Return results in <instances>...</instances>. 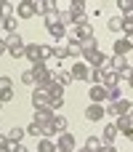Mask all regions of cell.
<instances>
[{
  "label": "cell",
  "instance_id": "obj_12",
  "mask_svg": "<svg viewBox=\"0 0 133 152\" xmlns=\"http://www.w3.org/2000/svg\"><path fill=\"white\" fill-rule=\"evenodd\" d=\"M117 136H120V134H117L115 123H107V126H104V131H101V136H99V142H101V147H107V144H112Z\"/></svg>",
  "mask_w": 133,
  "mask_h": 152
},
{
  "label": "cell",
  "instance_id": "obj_10",
  "mask_svg": "<svg viewBox=\"0 0 133 152\" xmlns=\"http://www.w3.org/2000/svg\"><path fill=\"white\" fill-rule=\"evenodd\" d=\"M64 107V88H56L51 96H48V110L51 112H59Z\"/></svg>",
  "mask_w": 133,
  "mask_h": 152
},
{
  "label": "cell",
  "instance_id": "obj_7",
  "mask_svg": "<svg viewBox=\"0 0 133 152\" xmlns=\"http://www.w3.org/2000/svg\"><path fill=\"white\" fill-rule=\"evenodd\" d=\"M88 99H91V104H107V88L104 86H91Z\"/></svg>",
  "mask_w": 133,
  "mask_h": 152
},
{
  "label": "cell",
  "instance_id": "obj_38",
  "mask_svg": "<svg viewBox=\"0 0 133 152\" xmlns=\"http://www.w3.org/2000/svg\"><path fill=\"white\" fill-rule=\"evenodd\" d=\"M8 147H11V142L5 139V134H0V152H8Z\"/></svg>",
  "mask_w": 133,
  "mask_h": 152
},
{
  "label": "cell",
  "instance_id": "obj_22",
  "mask_svg": "<svg viewBox=\"0 0 133 152\" xmlns=\"http://www.w3.org/2000/svg\"><path fill=\"white\" fill-rule=\"evenodd\" d=\"M51 126H53V131H56V134H64V131H67V118L56 112V115H53V120H51Z\"/></svg>",
  "mask_w": 133,
  "mask_h": 152
},
{
  "label": "cell",
  "instance_id": "obj_8",
  "mask_svg": "<svg viewBox=\"0 0 133 152\" xmlns=\"http://www.w3.org/2000/svg\"><path fill=\"white\" fill-rule=\"evenodd\" d=\"M104 118V104H88L85 107V120L88 123H101Z\"/></svg>",
  "mask_w": 133,
  "mask_h": 152
},
{
  "label": "cell",
  "instance_id": "obj_40",
  "mask_svg": "<svg viewBox=\"0 0 133 152\" xmlns=\"http://www.w3.org/2000/svg\"><path fill=\"white\" fill-rule=\"evenodd\" d=\"M3 53H5V43L0 40V56H3Z\"/></svg>",
  "mask_w": 133,
  "mask_h": 152
},
{
  "label": "cell",
  "instance_id": "obj_14",
  "mask_svg": "<svg viewBox=\"0 0 133 152\" xmlns=\"http://www.w3.org/2000/svg\"><path fill=\"white\" fill-rule=\"evenodd\" d=\"M53 83H56L59 88H67V86H72L75 80H72V75H69L67 69H61V67H59V69H53Z\"/></svg>",
  "mask_w": 133,
  "mask_h": 152
},
{
  "label": "cell",
  "instance_id": "obj_26",
  "mask_svg": "<svg viewBox=\"0 0 133 152\" xmlns=\"http://www.w3.org/2000/svg\"><path fill=\"white\" fill-rule=\"evenodd\" d=\"M45 27H53V24H59V8H51V11H45Z\"/></svg>",
  "mask_w": 133,
  "mask_h": 152
},
{
  "label": "cell",
  "instance_id": "obj_19",
  "mask_svg": "<svg viewBox=\"0 0 133 152\" xmlns=\"http://www.w3.org/2000/svg\"><path fill=\"white\" fill-rule=\"evenodd\" d=\"M5 139L11 142V144H24V128H19V126H13L8 134H5Z\"/></svg>",
  "mask_w": 133,
  "mask_h": 152
},
{
  "label": "cell",
  "instance_id": "obj_9",
  "mask_svg": "<svg viewBox=\"0 0 133 152\" xmlns=\"http://www.w3.org/2000/svg\"><path fill=\"white\" fill-rule=\"evenodd\" d=\"M75 40H88V37H93V27H91V21H83V24H75V35H72Z\"/></svg>",
  "mask_w": 133,
  "mask_h": 152
},
{
  "label": "cell",
  "instance_id": "obj_4",
  "mask_svg": "<svg viewBox=\"0 0 133 152\" xmlns=\"http://www.w3.org/2000/svg\"><path fill=\"white\" fill-rule=\"evenodd\" d=\"M115 128H117V134H123V139H131L133 136V118L131 115H120L115 120Z\"/></svg>",
  "mask_w": 133,
  "mask_h": 152
},
{
  "label": "cell",
  "instance_id": "obj_30",
  "mask_svg": "<svg viewBox=\"0 0 133 152\" xmlns=\"http://www.w3.org/2000/svg\"><path fill=\"white\" fill-rule=\"evenodd\" d=\"M59 24H61L64 29H67L69 24H75V19H72V13H69V11H59Z\"/></svg>",
  "mask_w": 133,
  "mask_h": 152
},
{
  "label": "cell",
  "instance_id": "obj_27",
  "mask_svg": "<svg viewBox=\"0 0 133 152\" xmlns=\"http://www.w3.org/2000/svg\"><path fill=\"white\" fill-rule=\"evenodd\" d=\"M48 32H51V37H53V40H64V37H67V29H64L61 24H53V27H48Z\"/></svg>",
  "mask_w": 133,
  "mask_h": 152
},
{
  "label": "cell",
  "instance_id": "obj_41",
  "mask_svg": "<svg viewBox=\"0 0 133 152\" xmlns=\"http://www.w3.org/2000/svg\"><path fill=\"white\" fill-rule=\"evenodd\" d=\"M75 152H85V150H75Z\"/></svg>",
  "mask_w": 133,
  "mask_h": 152
},
{
  "label": "cell",
  "instance_id": "obj_34",
  "mask_svg": "<svg viewBox=\"0 0 133 152\" xmlns=\"http://www.w3.org/2000/svg\"><path fill=\"white\" fill-rule=\"evenodd\" d=\"M19 80H21L24 86H29V88H35V75H32V69H24Z\"/></svg>",
  "mask_w": 133,
  "mask_h": 152
},
{
  "label": "cell",
  "instance_id": "obj_24",
  "mask_svg": "<svg viewBox=\"0 0 133 152\" xmlns=\"http://www.w3.org/2000/svg\"><path fill=\"white\" fill-rule=\"evenodd\" d=\"M120 99H123V88H120V86L107 88V104H115V102H120Z\"/></svg>",
  "mask_w": 133,
  "mask_h": 152
},
{
  "label": "cell",
  "instance_id": "obj_1",
  "mask_svg": "<svg viewBox=\"0 0 133 152\" xmlns=\"http://www.w3.org/2000/svg\"><path fill=\"white\" fill-rule=\"evenodd\" d=\"M3 43H5V53H11L13 59H24V40L19 37V32H13V35H5L3 37Z\"/></svg>",
  "mask_w": 133,
  "mask_h": 152
},
{
  "label": "cell",
  "instance_id": "obj_11",
  "mask_svg": "<svg viewBox=\"0 0 133 152\" xmlns=\"http://www.w3.org/2000/svg\"><path fill=\"white\" fill-rule=\"evenodd\" d=\"M53 115H56V112H51L48 107H40V110H35V118H32V123H37V126L43 128V126H48V123L53 120Z\"/></svg>",
  "mask_w": 133,
  "mask_h": 152
},
{
  "label": "cell",
  "instance_id": "obj_25",
  "mask_svg": "<svg viewBox=\"0 0 133 152\" xmlns=\"http://www.w3.org/2000/svg\"><path fill=\"white\" fill-rule=\"evenodd\" d=\"M37 152H56L53 139H37Z\"/></svg>",
  "mask_w": 133,
  "mask_h": 152
},
{
  "label": "cell",
  "instance_id": "obj_5",
  "mask_svg": "<svg viewBox=\"0 0 133 152\" xmlns=\"http://www.w3.org/2000/svg\"><path fill=\"white\" fill-rule=\"evenodd\" d=\"M67 72L72 75V80H88V72H91V67H88L85 61H80V59H77V61H75V64H72Z\"/></svg>",
  "mask_w": 133,
  "mask_h": 152
},
{
  "label": "cell",
  "instance_id": "obj_37",
  "mask_svg": "<svg viewBox=\"0 0 133 152\" xmlns=\"http://www.w3.org/2000/svg\"><path fill=\"white\" fill-rule=\"evenodd\" d=\"M88 48H99V43H96V35H93V37H88V40H83V51H88Z\"/></svg>",
  "mask_w": 133,
  "mask_h": 152
},
{
  "label": "cell",
  "instance_id": "obj_31",
  "mask_svg": "<svg viewBox=\"0 0 133 152\" xmlns=\"http://www.w3.org/2000/svg\"><path fill=\"white\" fill-rule=\"evenodd\" d=\"M107 29H109V32H120V29H123V19H120V16H112V19L107 21Z\"/></svg>",
  "mask_w": 133,
  "mask_h": 152
},
{
  "label": "cell",
  "instance_id": "obj_17",
  "mask_svg": "<svg viewBox=\"0 0 133 152\" xmlns=\"http://www.w3.org/2000/svg\"><path fill=\"white\" fill-rule=\"evenodd\" d=\"M64 48H67V53H69L72 59H80V56H83V43H80V40H75V37H69Z\"/></svg>",
  "mask_w": 133,
  "mask_h": 152
},
{
  "label": "cell",
  "instance_id": "obj_39",
  "mask_svg": "<svg viewBox=\"0 0 133 152\" xmlns=\"http://www.w3.org/2000/svg\"><path fill=\"white\" fill-rule=\"evenodd\" d=\"M99 152H117V150H115V144H107V147H101Z\"/></svg>",
  "mask_w": 133,
  "mask_h": 152
},
{
  "label": "cell",
  "instance_id": "obj_35",
  "mask_svg": "<svg viewBox=\"0 0 133 152\" xmlns=\"http://www.w3.org/2000/svg\"><path fill=\"white\" fill-rule=\"evenodd\" d=\"M11 88H13V80H11L8 75H3V77H0V91H11Z\"/></svg>",
  "mask_w": 133,
  "mask_h": 152
},
{
  "label": "cell",
  "instance_id": "obj_18",
  "mask_svg": "<svg viewBox=\"0 0 133 152\" xmlns=\"http://www.w3.org/2000/svg\"><path fill=\"white\" fill-rule=\"evenodd\" d=\"M101 86H104V88H115V86H120V77H117V72H112V69H104V75H101Z\"/></svg>",
  "mask_w": 133,
  "mask_h": 152
},
{
  "label": "cell",
  "instance_id": "obj_32",
  "mask_svg": "<svg viewBox=\"0 0 133 152\" xmlns=\"http://www.w3.org/2000/svg\"><path fill=\"white\" fill-rule=\"evenodd\" d=\"M115 5H117V8H120V11H123V16H125V19H131L133 3H128V0H120V3H115ZM123 16H120V19H123Z\"/></svg>",
  "mask_w": 133,
  "mask_h": 152
},
{
  "label": "cell",
  "instance_id": "obj_36",
  "mask_svg": "<svg viewBox=\"0 0 133 152\" xmlns=\"http://www.w3.org/2000/svg\"><path fill=\"white\" fill-rule=\"evenodd\" d=\"M13 96H16V94H13V88H11V91H0V102H3V104L13 102Z\"/></svg>",
  "mask_w": 133,
  "mask_h": 152
},
{
  "label": "cell",
  "instance_id": "obj_2",
  "mask_svg": "<svg viewBox=\"0 0 133 152\" xmlns=\"http://www.w3.org/2000/svg\"><path fill=\"white\" fill-rule=\"evenodd\" d=\"M77 150V139L75 134L64 131V134H56V152H75Z\"/></svg>",
  "mask_w": 133,
  "mask_h": 152
},
{
  "label": "cell",
  "instance_id": "obj_20",
  "mask_svg": "<svg viewBox=\"0 0 133 152\" xmlns=\"http://www.w3.org/2000/svg\"><path fill=\"white\" fill-rule=\"evenodd\" d=\"M16 24H19L16 16H5V19H0V29H3L5 35H13V32H16Z\"/></svg>",
  "mask_w": 133,
  "mask_h": 152
},
{
  "label": "cell",
  "instance_id": "obj_16",
  "mask_svg": "<svg viewBox=\"0 0 133 152\" xmlns=\"http://www.w3.org/2000/svg\"><path fill=\"white\" fill-rule=\"evenodd\" d=\"M115 56H131V48H133V43L131 40H125V37H120V40H115Z\"/></svg>",
  "mask_w": 133,
  "mask_h": 152
},
{
  "label": "cell",
  "instance_id": "obj_23",
  "mask_svg": "<svg viewBox=\"0 0 133 152\" xmlns=\"http://www.w3.org/2000/svg\"><path fill=\"white\" fill-rule=\"evenodd\" d=\"M83 150H85V152H99V150H101V142H99V136H96V134H91V136L85 139V147H83Z\"/></svg>",
  "mask_w": 133,
  "mask_h": 152
},
{
  "label": "cell",
  "instance_id": "obj_21",
  "mask_svg": "<svg viewBox=\"0 0 133 152\" xmlns=\"http://www.w3.org/2000/svg\"><path fill=\"white\" fill-rule=\"evenodd\" d=\"M29 102H32V107H35V110H40V107H48V96H45V94H40V91H35V88H32V96H29Z\"/></svg>",
  "mask_w": 133,
  "mask_h": 152
},
{
  "label": "cell",
  "instance_id": "obj_15",
  "mask_svg": "<svg viewBox=\"0 0 133 152\" xmlns=\"http://www.w3.org/2000/svg\"><path fill=\"white\" fill-rule=\"evenodd\" d=\"M109 69L112 72H123V69H131V61H128V56H112L109 59Z\"/></svg>",
  "mask_w": 133,
  "mask_h": 152
},
{
  "label": "cell",
  "instance_id": "obj_6",
  "mask_svg": "<svg viewBox=\"0 0 133 152\" xmlns=\"http://www.w3.org/2000/svg\"><path fill=\"white\" fill-rule=\"evenodd\" d=\"M13 16H16V19H32V16H35L32 0H21V3H16V8H13Z\"/></svg>",
  "mask_w": 133,
  "mask_h": 152
},
{
  "label": "cell",
  "instance_id": "obj_13",
  "mask_svg": "<svg viewBox=\"0 0 133 152\" xmlns=\"http://www.w3.org/2000/svg\"><path fill=\"white\" fill-rule=\"evenodd\" d=\"M24 59H29V64L43 61V56H40V43H29V45H24Z\"/></svg>",
  "mask_w": 133,
  "mask_h": 152
},
{
  "label": "cell",
  "instance_id": "obj_28",
  "mask_svg": "<svg viewBox=\"0 0 133 152\" xmlns=\"http://www.w3.org/2000/svg\"><path fill=\"white\" fill-rule=\"evenodd\" d=\"M51 48H53V59H56L59 64H61L64 59H69V53H67V48H64V45H59V43H56V45H51Z\"/></svg>",
  "mask_w": 133,
  "mask_h": 152
},
{
  "label": "cell",
  "instance_id": "obj_33",
  "mask_svg": "<svg viewBox=\"0 0 133 152\" xmlns=\"http://www.w3.org/2000/svg\"><path fill=\"white\" fill-rule=\"evenodd\" d=\"M120 32H123L125 40H131V37H133V21H131V19H123V29H120Z\"/></svg>",
  "mask_w": 133,
  "mask_h": 152
},
{
  "label": "cell",
  "instance_id": "obj_29",
  "mask_svg": "<svg viewBox=\"0 0 133 152\" xmlns=\"http://www.w3.org/2000/svg\"><path fill=\"white\" fill-rule=\"evenodd\" d=\"M24 136H35V139H43V128H40L37 123H29V126L24 128Z\"/></svg>",
  "mask_w": 133,
  "mask_h": 152
},
{
  "label": "cell",
  "instance_id": "obj_3",
  "mask_svg": "<svg viewBox=\"0 0 133 152\" xmlns=\"http://www.w3.org/2000/svg\"><path fill=\"white\" fill-rule=\"evenodd\" d=\"M29 69H32V75H35V86H37V83H48V80H53V72L48 69L45 61H37V64H32Z\"/></svg>",
  "mask_w": 133,
  "mask_h": 152
},
{
  "label": "cell",
  "instance_id": "obj_42",
  "mask_svg": "<svg viewBox=\"0 0 133 152\" xmlns=\"http://www.w3.org/2000/svg\"><path fill=\"white\" fill-rule=\"evenodd\" d=\"M0 110H3V102H0Z\"/></svg>",
  "mask_w": 133,
  "mask_h": 152
}]
</instances>
